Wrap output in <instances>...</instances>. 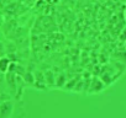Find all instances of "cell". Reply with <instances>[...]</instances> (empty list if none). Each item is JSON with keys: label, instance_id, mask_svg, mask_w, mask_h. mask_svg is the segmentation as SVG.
<instances>
[{"label": "cell", "instance_id": "3957f363", "mask_svg": "<svg viewBox=\"0 0 126 118\" xmlns=\"http://www.w3.org/2000/svg\"><path fill=\"white\" fill-rule=\"evenodd\" d=\"M10 64H11V60H10L9 57H1L0 58V73L1 74L8 73Z\"/></svg>", "mask_w": 126, "mask_h": 118}, {"label": "cell", "instance_id": "8992f818", "mask_svg": "<svg viewBox=\"0 0 126 118\" xmlns=\"http://www.w3.org/2000/svg\"><path fill=\"white\" fill-rule=\"evenodd\" d=\"M124 48H125V50H126V39L124 41Z\"/></svg>", "mask_w": 126, "mask_h": 118}, {"label": "cell", "instance_id": "6da1fadb", "mask_svg": "<svg viewBox=\"0 0 126 118\" xmlns=\"http://www.w3.org/2000/svg\"><path fill=\"white\" fill-rule=\"evenodd\" d=\"M105 87H106V85L103 83L101 79H99V78H93V79H92V84H90L89 90H88V94H90V95H92V94H99V92L104 91Z\"/></svg>", "mask_w": 126, "mask_h": 118}, {"label": "cell", "instance_id": "5b68a950", "mask_svg": "<svg viewBox=\"0 0 126 118\" xmlns=\"http://www.w3.org/2000/svg\"><path fill=\"white\" fill-rule=\"evenodd\" d=\"M5 53H6V50H5V44H4L3 41H0V55H4Z\"/></svg>", "mask_w": 126, "mask_h": 118}, {"label": "cell", "instance_id": "7a4b0ae2", "mask_svg": "<svg viewBox=\"0 0 126 118\" xmlns=\"http://www.w3.org/2000/svg\"><path fill=\"white\" fill-rule=\"evenodd\" d=\"M14 111V105L11 101L5 100L0 103V118H9L11 112Z\"/></svg>", "mask_w": 126, "mask_h": 118}, {"label": "cell", "instance_id": "277c9868", "mask_svg": "<svg viewBox=\"0 0 126 118\" xmlns=\"http://www.w3.org/2000/svg\"><path fill=\"white\" fill-rule=\"evenodd\" d=\"M125 39H126V27H125V28L122 30V32L119 35V41H120V42H124Z\"/></svg>", "mask_w": 126, "mask_h": 118}]
</instances>
